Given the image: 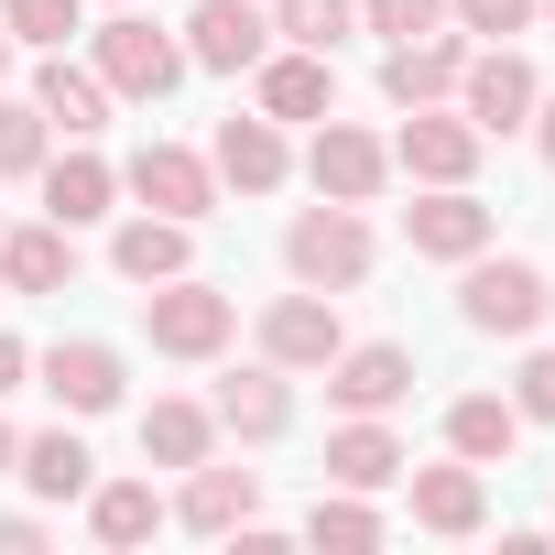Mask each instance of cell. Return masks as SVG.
Returning <instances> with one entry per match:
<instances>
[{"label":"cell","mask_w":555,"mask_h":555,"mask_svg":"<svg viewBox=\"0 0 555 555\" xmlns=\"http://www.w3.org/2000/svg\"><path fill=\"white\" fill-rule=\"evenodd\" d=\"M371 261H382V240H371V218H360V207L317 196V207H295V218H284V272H295L306 295H360V284H371Z\"/></svg>","instance_id":"1"},{"label":"cell","mask_w":555,"mask_h":555,"mask_svg":"<svg viewBox=\"0 0 555 555\" xmlns=\"http://www.w3.org/2000/svg\"><path fill=\"white\" fill-rule=\"evenodd\" d=\"M88 66L109 77V99H131V109H153V99H175L196 66H185V34H164V23H142L131 0H109V23L88 34Z\"/></svg>","instance_id":"2"},{"label":"cell","mask_w":555,"mask_h":555,"mask_svg":"<svg viewBox=\"0 0 555 555\" xmlns=\"http://www.w3.org/2000/svg\"><path fill=\"white\" fill-rule=\"evenodd\" d=\"M142 338H153V360H218V349L240 338V295H218L207 272L142 284Z\"/></svg>","instance_id":"3"},{"label":"cell","mask_w":555,"mask_h":555,"mask_svg":"<svg viewBox=\"0 0 555 555\" xmlns=\"http://www.w3.org/2000/svg\"><path fill=\"white\" fill-rule=\"evenodd\" d=\"M457 317H468L479 338H512V349H522V338L544 327V272H533L522 250H468V261H457Z\"/></svg>","instance_id":"4"},{"label":"cell","mask_w":555,"mask_h":555,"mask_svg":"<svg viewBox=\"0 0 555 555\" xmlns=\"http://www.w3.org/2000/svg\"><path fill=\"white\" fill-rule=\"evenodd\" d=\"M479 153H490V131L457 99L403 109V131H392V175H414V185H479Z\"/></svg>","instance_id":"5"},{"label":"cell","mask_w":555,"mask_h":555,"mask_svg":"<svg viewBox=\"0 0 555 555\" xmlns=\"http://www.w3.org/2000/svg\"><path fill=\"white\" fill-rule=\"evenodd\" d=\"M34 382L55 392V414L99 425V414H120V392H131V360H120L109 338H55V349H34Z\"/></svg>","instance_id":"6"},{"label":"cell","mask_w":555,"mask_h":555,"mask_svg":"<svg viewBox=\"0 0 555 555\" xmlns=\"http://www.w3.org/2000/svg\"><path fill=\"white\" fill-rule=\"evenodd\" d=\"M533 99H544V77H533V55L522 44H468V66H457V109L501 142V131H522L533 120Z\"/></svg>","instance_id":"7"},{"label":"cell","mask_w":555,"mask_h":555,"mask_svg":"<svg viewBox=\"0 0 555 555\" xmlns=\"http://www.w3.org/2000/svg\"><path fill=\"white\" fill-rule=\"evenodd\" d=\"M306 185H317V196H338V207H371V196L392 185V142L327 109V120H317V142H306Z\"/></svg>","instance_id":"8"},{"label":"cell","mask_w":555,"mask_h":555,"mask_svg":"<svg viewBox=\"0 0 555 555\" xmlns=\"http://www.w3.org/2000/svg\"><path fill=\"white\" fill-rule=\"evenodd\" d=\"M250 338H261V360H272V371H295V382H306V371H327V360L349 349V327H338V295H306V284H295V295H272Z\"/></svg>","instance_id":"9"},{"label":"cell","mask_w":555,"mask_h":555,"mask_svg":"<svg viewBox=\"0 0 555 555\" xmlns=\"http://www.w3.org/2000/svg\"><path fill=\"white\" fill-rule=\"evenodd\" d=\"M272 55V0H196L185 12V66L196 77H250Z\"/></svg>","instance_id":"10"},{"label":"cell","mask_w":555,"mask_h":555,"mask_svg":"<svg viewBox=\"0 0 555 555\" xmlns=\"http://www.w3.org/2000/svg\"><path fill=\"white\" fill-rule=\"evenodd\" d=\"M120 196H142V207H164V218H207L218 207V164L196 153V142H142L131 164H120Z\"/></svg>","instance_id":"11"},{"label":"cell","mask_w":555,"mask_h":555,"mask_svg":"<svg viewBox=\"0 0 555 555\" xmlns=\"http://www.w3.org/2000/svg\"><path fill=\"white\" fill-rule=\"evenodd\" d=\"M250 109H261V120H284V131H317V120L338 109V66L306 55V44H272V55L250 66Z\"/></svg>","instance_id":"12"},{"label":"cell","mask_w":555,"mask_h":555,"mask_svg":"<svg viewBox=\"0 0 555 555\" xmlns=\"http://www.w3.org/2000/svg\"><path fill=\"white\" fill-rule=\"evenodd\" d=\"M207 164H218L229 196H284L295 185V142H284V120H261V109H229L218 142H207Z\"/></svg>","instance_id":"13"},{"label":"cell","mask_w":555,"mask_h":555,"mask_svg":"<svg viewBox=\"0 0 555 555\" xmlns=\"http://www.w3.org/2000/svg\"><path fill=\"white\" fill-rule=\"evenodd\" d=\"M207 414H218L229 447H284V436H295V371L250 360V371H229V382L207 392Z\"/></svg>","instance_id":"14"},{"label":"cell","mask_w":555,"mask_h":555,"mask_svg":"<svg viewBox=\"0 0 555 555\" xmlns=\"http://www.w3.org/2000/svg\"><path fill=\"white\" fill-rule=\"evenodd\" d=\"M403 501H414V533H447V544L490 533V468H468V457L403 468Z\"/></svg>","instance_id":"15"},{"label":"cell","mask_w":555,"mask_h":555,"mask_svg":"<svg viewBox=\"0 0 555 555\" xmlns=\"http://www.w3.org/2000/svg\"><path fill=\"white\" fill-rule=\"evenodd\" d=\"M317 382H327L338 414H392V403L414 392V349H403V338H349Z\"/></svg>","instance_id":"16"},{"label":"cell","mask_w":555,"mask_h":555,"mask_svg":"<svg viewBox=\"0 0 555 555\" xmlns=\"http://www.w3.org/2000/svg\"><path fill=\"white\" fill-rule=\"evenodd\" d=\"M457 66H468V34L457 23H436L414 44H382V99L392 109H436V99H457Z\"/></svg>","instance_id":"17"},{"label":"cell","mask_w":555,"mask_h":555,"mask_svg":"<svg viewBox=\"0 0 555 555\" xmlns=\"http://www.w3.org/2000/svg\"><path fill=\"white\" fill-rule=\"evenodd\" d=\"M44 218H66V229H99V218H120V164L99 153V142H66V153H44Z\"/></svg>","instance_id":"18"},{"label":"cell","mask_w":555,"mask_h":555,"mask_svg":"<svg viewBox=\"0 0 555 555\" xmlns=\"http://www.w3.org/2000/svg\"><path fill=\"white\" fill-rule=\"evenodd\" d=\"M175 522H185V533H207V544H229L240 522H261V468L196 457V468H185V490H175Z\"/></svg>","instance_id":"19"},{"label":"cell","mask_w":555,"mask_h":555,"mask_svg":"<svg viewBox=\"0 0 555 555\" xmlns=\"http://www.w3.org/2000/svg\"><path fill=\"white\" fill-rule=\"evenodd\" d=\"M109 272L142 295V284H175V272H196V229L185 218H164V207H131L120 229H109Z\"/></svg>","instance_id":"20"},{"label":"cell","mask_w":555,"mask_h":555,"mask_svg":"<svg viewBox=\"0 0 555 555\" xmlns=\"http://www.w3.org/2000/svg\"><path fill=\"white\" fill-rule=\"evenodd\" d=\"M403 240H414V261H468V250H490L479 185H425V196L403 207Z\"/></svg>","instance_id":"21"},{"label":"cell","mask_w":555,"mask_h":555,"mask_svg":"<svg viewBox=\"0 0 555 555\" xmlns=\"http://www.w3.org/2000/svg\"><path fill=\"white\" fill-rule=\"evenodd\" d=\"M0 284H12V295H66L77 284V229L66 218H0Z\"/></svg>","instance_id":"22"},{"label":"cell","mask_w":555,"mask_h":555,"mask_svg":"<svg viewBox=\"0 0 555 555\" xmlns=\"http://www.w3.org/2000/svg\"><path fill=\"white\" fill-rule=\"evenodd\" d=\"M34 109H44V120H55V131H66V142H99V131H109V109H120V99H109V77H99V66H77V55H66V44H55V55H44V66H34Z\"/></svg>","instance_id":"23"},{"label":"cell","mask_w":555,"mask_h":555,"mask_svg":"<svg viewBox=\"0 0 555 555\" xmlns=\"http://www.w3.org/2000/svg\"><path fill=\"white\" fill-rule=\"evenodd\" d=\"M12 479L34 490V501H88V479H99V457H88V436H77V414H55L44 436H23V457H12Z\"/></svg>","instance_id":"24"},{"label":"cell","mask_w":555,"mask_h":555,"mask_svg":"<svg viewBox=\"0 0 555 555\" xmlns=\"http://www.w3.org/2000/svg\"><path fill=\"white\" fill-rule=\"evenodd\" d=\"M196 457H218V414L196 403V392H153L142 403V468H196Z\"/></svg>","instance_id":"25"},{"label":"cell","mask_w":555,"mask_h":555,"mask_svg":"<svg viewBox=\"0 0 555 555\" xmlns=\"http://www.w3.org/2000/svg\"><path fill=\"white\" fill-rule=\"evenodd\" d=\"M403 436L382 425V414H349L338 436H327V490H403Z\"/></svg>","instance_id":"26"},{"label":"cell","mask_w":555,"mask_h":555,"mask_svg":"<svg viewBox=\"0 0 555 555\" xmlns=\"http://www.w3.org/2000/svg\"><path fill=\"white\" fill-rule=\"evenodd\" d=\"M77 512H88V533H99L109 555H131V544H153V533L175 522V501H164L153 479H88V501H77Z\"/></svg>","instance_id":"27"},{"label":"cell","mask_w":555,"mask_h":555,"mask_svg":"<svg viewBox=\"0 0 555 555\" xmlns=\"http://www.w3.org/2000/svg\"><path fill=\"white\" fill-rule=\"evenodd\" d=\"M512 447H522L512 392H457V403H447V457H468V468H512Z\"/></svg>","instance_id":"28"},{"label":"cell","mask_w":555,"mask_h":555,"mask_svg":"<svg viewBox=\"0 0 555 555\" xmlns=\"http://www.w3.org/2000/svg\"><path fill=\"white\" fill-rule=\"evenodd\" d=\"M392 522H382V490H317V512H306V544L317 555H371Z\"/></svg>","instance_id":"29"},{"label":"cell","mask_w":555,"mask_h":555,"mask_svg":"<svg viewBox=\"0 0 555 555\" xmlns=\"http://www.w3.org/2000/svg\"><path fill=\"white\" fill-rule=\"evenodd\" d=\"M360 34V0H272V44H306V55H338Z\"/></svg>","instance_id":"30"},{"label":"cell","mask_w":555,"mask_h":555,"mask_svg":"<svg viewBox=\"0 0 555 555\" xmlns=\"http://www.w3.org/2000/svg\"><path fill=\"white\" fill-rule=\"evenodd\" d=\"M44 153H55V120H44L34 99H12V88H0V185L44 175Z\"/></svg>","instance_id":"31"},{"label":"cell","mask_w":555,"mask_h":555,"mask_svg":"<svg viewBox=\"0 0 555 555\" xmlns=\"http://www.w3.org/2000/svg\"><path fill=\"white\" fill-rule=\"evenodd\" d=\"M0 34L34 44V55H55V44L88 34V0H0Z\"/></svg>","instance_id":"32"},{"label":"cell","mask_w":555,"mask_h":555,"mask_svg":"<svg viewBox=\"0 0 555 555\" xmlns=\"http://www.w3.org/2000/svg\"><path fill=\"white\" fill-rule=\"evenodd\" d=\"M512 414H522V425H555V338H544V327H533L522 360H512Z\"/></svg>","instance_id":"33"},{"label":"cell","mask_w":555,"mask_h":555,"mask_svg":"<svg viewBox=\"0 0 555 555\" xmlns=\"http://www.w3.org/2000/svg\"><path fill=\"white\" fill-rule=\"evenodd\" d=\"M447 23H457L468 44H512V34L544 23V0H447Z\"/></svg>","instance_id":"34"},{"label":"cell","mask_w":555,"mask_h":555,"mask_svg":"<svg viewBox=\"0 0 555 555\" xmlns=\"http://www.w3.org/2000/svg\"><path fill=\"white\" fill-rule=\"evenodd\" d=\"M360 23H371L382 44H414V34H436V23H447V0H360Z\"/></svg>","instance_id":"35"},{"label":"cell","mask_w":555,"mask_h":555,"mask_svg":"<svg viewBox=\"0 0 555 555\" xmlns=\"http://www.w3.org/2000/svg\"><path fill=\"white\" fill-rule=\"evenodd\" d=\"M0 555H44V512H0Z\"/></svg>","instance_id":"36"},{"label":"cell","mask_w":555,"mask_h":555,"mask_svg":"<svg viewBox=\"0 0 555 555\" xmlns=\"http://www.w3.org/2000/svg\"><path fill=\"white\" fill-rule=\"evenodd\" d=\"M23 382H34V349H23V338H12V327H0V403H12V392H23Z\"/></svg>","instance_id":"37"},{"label":"cell","mask_w":555,"mask_h":555,"mask_svg":"<svg viewBox=\"0 0 555 555\" xmlns=\"http://www.w3.org/2000/svg\"><path fill=\"white\" fill-rule=\"evenodd\" d=\"M522 131H533V153H544V175H555V99H533V120H522Z\"/></svg>","instance_id":"38"},{"label":"cell","mask_w":555,"mask_h":555,"mask_svg":"<svg viewBox=\"0 0 555 555\" xmlns=\"http://www.w3.org/2000/svg\"><path fill=\"white\" fill-rule=\"evenodd\" d=\"M12 457H23V425H0V479H12Z\"/></svg>","instance_id":"39"},{"label":"cell","mask_w":555,"mask_h":555,"mask_svg":"<svg viewBox=\"0 0 555 555\" xmlns=\"http://www.w3.org/2000/svg\"><path fill=\"white\" fill-rule=\"evenodd\" d=\"M12 55H23V44H12V34H0V88H12Z\"/></svg>","instance_id":"40"},{"label":"cell","mask_w":555,"mask_h":555,"mask_svg":"<svg viewBox=\"0 0 555 555\" xmlns=\"http://www.w3.org/2000/svg\"><path fill=\"white\" fill-rule=\"evenodd\" d=\"M544 327H555V284H544Z\"/></svg>","instance_id":"41"},{"label":"cell","mask_w":555,"mask_h":555,"mask_svg":"<svg viewBox=\"0 0 555 555\" xmlns=\"http://www.w3.org/2000/svg\"><path fill=\"white\" fill-rule=\"evenodd\" d=\"M544 544H555V512H544Z\"/></svg>","instance_id":"42"},{"label":"cell","mask_w":555,"mask_h":555,"mask_svg":"<svg viewBox=\"0 0 555 555\" xmlns=\"http://www.w3.org/2000/svg\"><path fill=\"white\" fill-rule=\"evenodd\" d=\"M544 23H555V0H544Z\"/></svg>","instance_id":"43"}]
</instances>
